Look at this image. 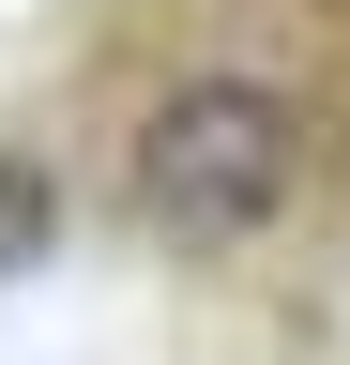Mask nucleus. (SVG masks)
Segmentation results:
<instances>
[{
	"instance_id": "nucleus-1",
	"label": "nucleus",
	"mask_w": 350,
	"mask_h": 365,
	"mask_svg": "<svg viewBox=\"0 0 350 365\" xmlns=\"http://www.w3.org/2000/svg\"><path fill=\"white\" fill-rule=\"evenodd\" d=\"M289 182H304V122L259 76H183L153 107V137H138V228L183 244V259L259 244V228L289 213Z\"/></svg>"
},
{
	"instance_id": "nucleus-2",
	"label": "nucleus",
	"mask_w": 350,
	"mask_h": 365,
	"mask_svg": "<svg viewBox=\"0 0 350 365\" xmlns=\"http://www.w3.org/2000/svg\"><path fill=\"white\" fill-rule=\"evenodd\" d=\"M61 244V182H46V153H0V274H31Z\"/></svg>"
}]
</instances>
